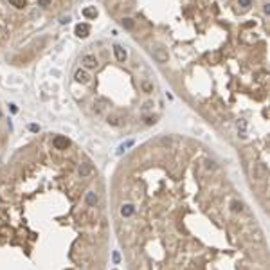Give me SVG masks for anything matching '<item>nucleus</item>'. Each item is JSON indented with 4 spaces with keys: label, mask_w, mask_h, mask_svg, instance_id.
Segmentation results:
<instances>
[{
    "label": "nucleus",
    "mask_w": 270,
    "mask_h": 270,
    "mask_svg": "<svg viewBox=\"0 0 270 270\" xmlns=\"http://www.w3.org/2000/svg\"><path fill=\"white\" fill-rule=\"evenodd\" d=\"M207 168H209V169H214L216 166H214V162H213V160H207Z\"/></svg>",
    "instance_id": "f8f14e48"
},
{
    "label": "nucleus",
    "mask_w": 270,
    "mask_h": 270,
    "mask_svg": "<svg viewBox=\"0 0 270 270\" xmlns=\"http://www.w3.org/2000/svg\"><path fill=\"white\" fill-rule=\"evenodd\" d=\"M92 171H94V168H92V164H88V162H85V164L79 166V176L81 178H86Z\"/></svg>",
    "instance_id": "20e7f679"
},
{
    "label": "nucleus",
    "mask_w": 270,
    "mask_h": 270,
    "mask_svg": "<svg viewBox=\"0 0 270 270\" xmlns=\"http://www.w3.org/2000/svg\"><path fill=\"white\" fill-rule=\"evenodd\" d=\"M266 173H268V171H266V166H265V164H259V162H258V164L252 166V176H254V178L265 180V178H266Z\"/></svg>",
    "instance_id": "f257e3e1"
},
{
    "label": "nucleus",
    "mask_w": 270,
    "mask_h": 270,
    "mask_svg": "<svg viewBox=\"0 0 270 270\" xmlns=\"http://www.w3.org/2000/svg\"><path fill=\"white\" fill-rule=\"evenodd\" d=\"M133 213H135V207H133V204H124V205L121 207V214H123L124 218H130V216H133Z\"/></svg>",
    "instance_id": "39448f33"
},
{
    "label": "nucleus",
    "mask_w": 270,
    "mask_h": 270,
    "mask_svg": "<svg viewBox=\"0 0 270 270\" xmlns=\"http://www.w3.org/2000/svg\"><path fill=\"white\" fill-rule=\"evenodd\" d=\"M52 6V0H36V7L40 9H49Z\"/></svg>",
    "instance_id": "6e6552de"
},
{
    "label": "nucleus",
    "mask_w": 270,
    "mask_h": 270,
    "mask_svg": "<svg viewBox=\"0 0 270 270\" xmlns=\"http://www.w3.org/2000/svg\"><path fill=\"white\" fill-rule=\"evenodd\" d=\"M97 200H99V198H97V195H96L94 191H88L86 196H85V204H86L88 207H94V205L97 204Z\"/></svg>",
    "instance_id": "7ed1b4c3"
},
{
    "label": "nucleus",
    "mask_w": 270,
    "mask_h": 270,
    "mask_svg": "<svg viewBox=\"0 0 270 270\" xmlns=\"http://www.w3.org/2000/svg\"><path fill=\"white\" fill-rule=\"evenodd\" d=\"M231 207H232V211H234V213L243 211V204H241V202H238V200H234V202H232V204H231Z\"/></svg>",
    "instance_id": "1a4fd4ad"
},
{
    "label": "nucleus",
    "mask_w": 270,
    "mask_h": 270,
    "mask_svg": "<svg viewBox=\"0 0 270 270\" xmlns=\"http://www.w3.org/2000/svg\"><path fill=\"white\" fill-rule=\"evenodd\" d=\"M7 2H9V6H13V7L18 9V11H22V9L27 7V0H7Z\"/></svg>",
    "instance_id": "423d86ee"
},
{
    "label": "nucleus",
    "mask_w": 270,
    "mask_h": 270,
    "mask_svg": "<svg viewBox=\"0 0 270 270\" xmlns=\"http://www.w3.org/2000/svg\"><path fill=\"white\" fill-rule=\"evenodd\" d=\"M0 119H2V112H0Z\"/></svg>",
    "instance_id": "4468645a"
},
{
    "label": "nucleus",
    "mask_w": 270,
    "mask_h": 270,
    "mask_svg": "<svg viewBox=\"0 0 270 270\" xmlns=\"http://www.w3.org/2000/svg\"><path fill=\"white\" fill-rule=\"evenodd\" d=\"M114 261L119 263V252H114Z\"/></svg>",
    "instance_id": "ddd939ff"
},
{
    "label": "nucleus",
    "mask_w": 270,
    "mask_h": 270,
    "mask_svg": "<svg viewBox=\"0 0 270 270\" xmlns=\"http://www.w3.org/2000/svg\"><path fill=\"white\" fill-rule=\"evenodd\" d=\"M52 146L56 148V150H67L70 146V141L65 137V135H56V137L52 139Z\"/></svg>",
    "instance_id": "f03ea898"
},
{
    "label": "nucleus",
    "mask_w": 270,
    "mask_h": 270,
    "mask_svg": "<svg viewBox=\"0 0 270 270\" xmlns=\"http://www.w3.org/2000/svg\"><path fill=\"white\" fill-rule=\"evenodd\" d=\"M76 34H78L79 38H86V36H88V25L79 24V25L76 27Z\"/></svg>",
    "instance_id": "0eeeda50"
},
{
    "label": "nucleus",
    "mask_w": 270,
    "mask_h": 270,
    "mask_svg": "<svg viewBox=\"0 0 270 270\" xmlns=\"http://www.w3.org/2000/svg\"><path fill=\"white\" fill-rule=\"evenodd\" d=\"M83 15H85L86 18H94V16H96L97 13H96V9H92V7H86V9L83 11Z\"/></svg>",
    "instance_id": "9d476101"
},
{
    "label": "nucleus",
    "mask_w": 270,
    "mask_h": 270,
    "mask_svg": "<svg viewBox=\"0 0 270 270\" xmlns=\"http://www.w3.org/2000/svg\"><path fill=\"white\" fill-rule=\"evenodd\" d=\"M29 128H31V131H40V126H36V124H31Z\"/></svg>",
    "instance_id": "9b49d317"
}]
</instances>
